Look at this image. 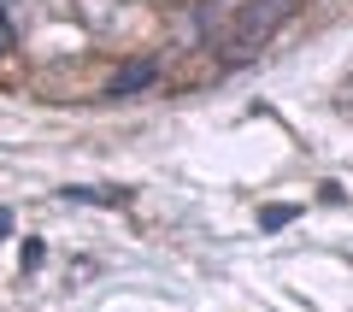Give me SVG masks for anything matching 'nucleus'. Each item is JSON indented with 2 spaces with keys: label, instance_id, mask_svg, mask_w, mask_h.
I'll use <instances>...</instances> for the list:
<instances>
[{
  "label": "nucleus",
  "instance_id": "1",
  "mask_svg": "<svg viewBox=\"0 0 353 312\" xmlns=\"http://www.w3.org/2000/svg\"><path fill=\"white\" fill-rule=\"evenodd\" d=\"M148 83H153V65H130L112 77V95H130V88H148Z\"/></svg>",
  "mask_w": 353,
  "mask_h": 312
}]
</instances>
